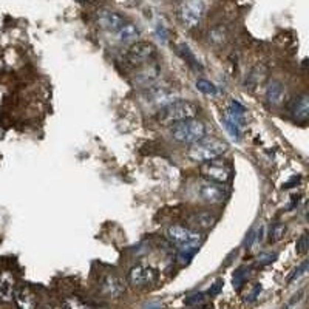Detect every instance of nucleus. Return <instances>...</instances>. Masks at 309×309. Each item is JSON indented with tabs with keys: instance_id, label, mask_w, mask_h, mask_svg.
I'll list each match as a JSON object with an SVG mask.
<instances>
[{
	"instance_id": "f257e3e1",
	"label": "nucleus",
	"mask_w": 309,
	"mask_h": 309,
	"mask_svg": "<svg viewBox=\"0 0 309 309\" xmlns=\"http://www.w3.org/2000/svg\"><path fill=\"white\" fill-rule=\"evenodd\" d=\"M227 144L221 139L217 138H209V139H201L195 144H192L187 154L189 158L197 161V163H207V161H213L218 160L220 157L227 151Z\"/></svg>"
},
{
	"instance_id": "f03ea898",
	"label": "nucleus",
	"mask_w": 309,
	"mask_h": 309,
	"mask_svg": "<svg viewBox=\"0 0 309 309\" xmlns=\"http://www.w3.org/2000/svg\"><path fill=\"white\" fill-rule=\"evenodd\" d=\"M172 138L179 142V144H187L192 145L201 139L206 138L207 135V127L204 122H201L200 119L193 118V119H187V121H181V122H175L172 126Z\"/></svg>"
},
{
	"instance_id": "7ed1b4c3",
	"label": "nucleus",
	"mask_w": 309,
	"mask_h": 309,
	"mask_svg": "<svg viewBox=\"0 0 309 309\" xmlns=\"http://www.w3.org/2000/svg\"><path fill=\"white\" fill-rule=\"evenodd\" d=\"M200 108L197 104H193L190 101H175L172 104H169L167 107L161 108V116L160 119L163 122H181V121H187V119H193L197 118Z\"/></svg>"
},
{
	"instance_id": "20e7f679",
	"label": "nucleus",
	"mask_w": 309,
	"mask_h": 309,
	"mask_svg": "<svg viewBox=\"0 0 309 309\" xmlns=\"http://www.w3.org/2000/svg\"><path fill=\"white\" fill-rule=\"evenodd\" d=\"M206 13L204 0H184L178 8V19L187 29L197 28Z\"/></svg>"
},
{
	"instance_id": "39448f33",
	"label": "nucleus",
	"mask_w": 309,
	"mask_h": 309,
	"mask_svg": "<svg viewBox=\"0 0 309 309\" xmlns=\"http://www.w3.org/2000/svg\"><path fill=\"white\" fill-rule=\"evenodd\" d=\"M167 237L178 248H198L201 241V234L184 226H172L167 230Z\"/></svg>"
},
{
	"instance_id": "423d86ee",
	"label": "nucleus",
	"mask_w": 309,
	"mask_h": 309,
	"mask_svg": "<svg viewBox=\"0 0 309 309\" xmlns=\"http://www.w3.org/2000/svg\"><path fill=\"white\" fill-rule=\"evenodd\" d=\"M201 175L210 181V182H217V184H226L230 179V167L226 166L223 161L213 160V161H207L201 166L200 169Z\"/></svg>"
},
{
	"instance_id": "0eeeda50",
	"label": "nucleus",
	"mask_w": 309,
	"mask_h": 309,
	"mask_svg": "<svg viewBox=\"0 0 309 309\" xmlns=\"http://www.w3.org/2000/svg\"><path fill=\"white\" fill-rule=\"evenodd\" d=\"M157 279H158L157 269H153L148 264H136L130 269V272H129V282L135 288L150 286L157 282Z\"/></svg>"
},
{
	"instance_id": "6e6552de",
	"label": "nucleus",
	"mask_w": 309,
	"mask_h": 309,
	"mask_svg": "<svg viewBox=\"0 0 309 309\" xmlns=\"http://www.w3.org/2000/svg\"><path fill=\"white\" fill-rule=\"evenodd\" d=\"M154 56H157V48L150 42H135L127 51V60L132 65L148 64Z\"/></svg>"
},
{
	"instance_id": "1a4fd4ad",
	"label": "nucleus",
	"mask_w": 309,
	"mask_h": 309,
	"mask_svg": "<svg viewBox=\"0 0 309 309\" xmlns=\"http://www.w3.org/2000/svg\"><path fill=\"white\" fill-rule=\"evenodd\" d=\"M198 195L207 204H220L226 200V189L223 184L204 181L198 186Z\"/></svg>"
},
{
	"instance_id": "9d476101",
	"label": "nucleus",
	"mask_w": 309,
	"mask_h": 309,
	"mask_svg": "<svg viewBox=\"0 0 309 309\" xmlns=\"http://www.w3.org/2000/svg\"><path fill=\"white\" fill-rule=\"evenodd\" d=\"M160 76H161V70L157 64H147L142 68H139V71L135 74V84L139 88L147 90L153 85H157Z\"/></svg>"
},
{
	"instance_id": "9b49d317",
	"label": "nucleus",
	"mask_w": 309,
	"mask_h": 309,
	"mask_svg": "<svg viewBox=\"0 0 309 309\" xmlns=\"http://www.w3.org/2000/svg\"><path fill=\"white\" fill-rule=\"evenodd\" d=\"M147 96H148V101L154 107H161V108L178 101L176 93L172 88L164 87V85H153V87L147 88Z\"/></svg>"
},
{
	"instance_id": "f8f14e48",
	"label": "nucleus",
	"mask_w": 309,
	"mask_h": 309,
	"mask_svg": "<svg viewBox=\"0 0 309 309\" xmlns=\"http://www.w3.org/2000/svg\"><path fill=\"white\" fill-rule=\"evenodd\" d=\"M101 291L108 298H119L126 292V282L119 275L108 274L101 282Z\"/></svg>"
},
{
	"instance_id": "ddd939ff",
	"label": "nucleus",
	"mask_w": 309,
	"mask_h": 309,
	"mask_svg": "<svg viewBox=\"0 0 309 309\" xmlns=\"http://www.w3.org/2000/svg\"><path fill=\"white\" fill-rule=\"evenodd\" d=\"M98 22L104 29L111 31V33H118L124 26L126 19L121 14L114 13L111 10H101L98 13Z\"/></svg>"
},
{
	"instance_id": "4468645a",
	"label": "nucleus",
	"mask_w": 309,
	"mask_h": 309,
	"mask_svg": "<svg viewBox=\"0 0 309 309\" xmlns=\"http://www.w3.org/2000/svg\"><path fill=\"white\" fill-rule=\"evenodd\" d=\"M289 113L298 122H306L309 118V98L307 95H298L289 104Z\"/></svg>"
},
{
	"instance_id": "2eb2a0df",
	"label": "nucleus",
	"mask_w": 309,
	"mask_h": 309,
	"mask_svg": "<svg viewBox=\"0 0 309 309\" xmlns=\"http://www.w3.org/2000/svg\"><path fill=\"white\" fill-rule=\"evenodd\" d=\"M16 279L10 272V270H4L0 272V301L10 303L14 300V292H16Z\"/></svg>"
},
{
	"instance_id": "dca6fc26",
	"label": "nucleus",
	"mask_w": 309,
	"mask_h": 309,
	"mask_svg": "<svg viewBox=\"0 0 309 309\" xmlns=\"http://www.w3.org/2000/svg\"><path fill=\"white\" fill-rule=\"evenodd\" d=\"M285 98H286V88L280 81L272 79L267 84V87H266V101H267L269 105L280 107L285 102Z\"/></svg>"
},
{
	"instance_id": "f3484780",
	"label": "nucleus",
	"mask_w": 309,
	"mask_h": 309,
	"mask_svg": "<svg viewBox=\"0 0 309 309\" xmlns=\"http://www.w3.org/2000/svg\"><path fill=\"white\" fill-rule=\"evenodd\" d=\"M14 301L19 309H36L37 307V297L29 288H16Z\"/></svg>"
},
{
	"instance_id": "a211bd4d",
	"label": "nucleus",
	"mask_w": 309,
	"mask_h": 309,
	"mask_svg": "<svg viewBox=\"0 0 309 309\" xmlns=\"http://www.w3.org/2000/svg\"><path fill=\"white\" fill-rule=\"evenodd\" d=\"M227 37H229V31L224 25H215L209 29L207 34V41L210 45L213 47H221L227 42Z\"/></svg>"
},
{
	"instance_id": "6ab92c4d",
	"label": "nucleus",
	"mask_w": 309,
	"mask_h": 309,
	"mask_svg": "<svg viewBox=\"0 0 309 309\" xmlns=\"http://www.w3.org/2000/svg\"><path fill=\"white\" fill-rule=\"evenodd\" d=\"M116 34H118V37H119L121 42H133V41H136V39L139 37L141 31H139V28H138L135 23L126 22L124 26H122L118 33H116Z\"/></svg>"
},
{
	"instance_id": "aec40b11",
	"label": "nucleus",
	"mask_w": 309,
	"mask_h": 309,
	"mask_svg": "<svg viewBox=\"0 0 309 309\" xmlns=\"http://www.w3.org/2000/svg\"><path fill=\"white\" fill-rule=\"evenodd\" d=\"M193 224L201 229H210L217 223V217L212 212H200L192 218Z\"/></svg>"
},
{
	"instance_id": "412c9836",
	"label": "nucleus",
	"mask_w": 309,
	"mask_h": 309,
	"mask_svg": "<svg viewBox=\"0 0 309 309\" xmlns=\"http://www.w3.org/2000/svg\"><path fill=\"white\" fill-rule=\"evenodd\" d=\"M285 234H286V224H283V223L272 224L269 229V241L270 243H279V241H282Z\"/></svg>"
},
{
	"instance_id": "4be33fe9",
	"label": "nucleus",
	"mask_w": 309,
	"mask_h": 309,
	"mask_svg": "<svg viewBox=\"0 0 309 309\" xmlns=\"http://www.w3.org/2000/svg\"><path fill=\"white\" fill-rule=\"evenodd\" d=\"M64 309H93V307L79 297H68L64 300Z\"/></svg>"
},
{
	"instance_id": "5701e85b",
	"label": "nucleus",
	"mask_w": 309,
	"mask_h": 309,
	"mask_svg": "<svg viewBox=\"0 0 309 309\" xmlns=\"http://www.w3.org/2000/svg\"><path fill=\"white\" fill-rule=\"evenodd\" d=\"M197 88H198L201 93L209 95V96H215V95L218 93L217 87H215L210 81H207V79H198V81H197Z\"/></svg>"
},
{
	"instance_id": "b1692460",
	"label": "nucleus",
	"mask_w": 309,
	"mask_h": 309,
	"mask_svg": "<svg viewBox=\"0 0 309 309\" xmlns=\"http://www.w3.org/2000/svg\"><path fill=\"white\" fill-rule=\"evenodd\" d=\"M197 254V248H179L178 251V261L181 264H187Z\"/></svg>"
},
{
	"instance_id": "393cba45",
	"label": "nucleus",
	"mask_w": 309,
	"mask_h": 309,
	"mask_svg": "<svg viewBox=\"0 0 309 309\" xmlns=\"http://www.w3.org/2000/svg\"><path fill=\"white\" fill-rule=\"evenodd\" d=\"M179 53H181V56L186 59V62H189L192 67H195V68H200L201 70V67H200V64L197 62V59H195V56H193V53L189 50V47L187 45H179Z\"/></svg>"
},
{
	"instance_id": "a878e982",
	"label": "nucleus",
	"mask_w": 309,
	"mask_h": 309,
	"mask_svg": "<svg viewBox=\"0 0 309 309\" xmlns=\"http://www.w3.org/2000/svg\"><path fill=\"white\" fill-rule=\"evenodd\" d=\"M246 275H248V270H246V267H238L237 270H235V274H234V286H235V289H240L241 286H243V283H244V280H246Z\"/></svg>"
},
{
	"instance_id": "bb28decb",
	"label": "nucleus",
	"mask_w": 309,
	"mask_h": 309,
	"mask_svg": "<svg viewBox=\"0 0 309 309\" xmlns=\"http://www.w3.org/2000/svg\"><path fill=\"white\" fill-rule=\"evenodd\" d=\"M295 249H297L298 254H306V252H307V235H306V234H303V235L298 238V241H297V244H295Z\"/></svg>"
},
{
	"instance_id": "cd10ccee",
	"label": "nucleus",
	"mask_w": 309,
	"mask_h": 309,
	"mask_svg": "<svg viewBox=\"0 0 309 309\" xmlns=\"http://www.w3.org/2000/svg\"><path fill=\"white\" fill-rule=\"evenodd\" d=\"M306 270H307V261H303L294 272H292V275L289 277V282H294L295 279H298V277H301L303 274H306Z\"/></svg>"
},
{
	"instance_id": "c85d7f7f",
	"label": "nucleus",
	"mask_w": 309,
	"mask_h": 309,
	"mask_svg": "<svg viewBox=\"0 0 309 309\" xmlns=\"http://www.w3.org/2000/svg\"><path fill=\"white\" fill-rule=\"evenodd\" d=\"M203 300H204V294L198 292V294H193V295L187 297L184 303H186L187 306H193V304H198V303H201Z\"/></svg>"
},
{
	"instance_id": "c756f323",
	"label": "nucleus",
	"mask_w": 309,
	"mask_h": 309,
	"mask_svg": "<svg viewBox=\"0 0 309 309\" xmlns=\"http://www.w3.org/2000/svg\"><path fill=\"white\" fill-rule=\"evenodd\" d=\"M221 288H223V282H221V280H217V282L212 285V288L209 289V295H212V297L218 295L220 291H221Z\"/></svg>"
},
{
	"instance_id": "7c9ffc66",
	"label": "nucleus",
	"mask_w": 309,
	"mask_h": 309,
	"mask_svg": "<svg viewBox=\"0 0 309 309\" xmlns=\"http://www.w3.org/2000/svg\"><path fill=\"white\" fill-rule=\"evenodd\" d=\"M277 258V255L275 254H267V255H261L260 257V263L261 264H269V263H272L274 260Z\"/></svg>"
},
{
	"instance_id": "2f4dec72",
	"label": "nucleus",
	"mask_w": 309,
	"mask_h": 309,
	"mask_svg": "<svg viewBox=\"0 0 309 309\" xmlns=\"http://www.w3.org/2000/svg\"><path fill=\"white\" fill-rule=\"evenodd\" d=\"M261 292V285H257L255 288H254V291H252V294L246 298V301H254L255 298H257V295Z\"/></svg>"
},
{
	"instance_id": "473e14b6",
	"label": "nucleus",
	"mask_w": 309,
	"mask_h": 309,
	"mask_svg": "<svg viewBox=\"0 0 309 309\" xmlns=\"http://www.w3.org/2000/svg\"><path fill=\"white\" fill-rule=\"evenodd\" d=\"M158 36H160V37H163V41H164V42L167 41V31H166V28H164L163 25H160V26H158Z\"/></svg>"
}]
</instances>
